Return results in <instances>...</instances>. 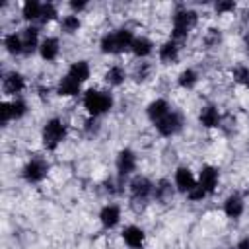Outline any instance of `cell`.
<instances>
[{
  "label": "cell",
  "mask_w": 249,
  "mask_h": 249,
  "mask_svg": "<svg viewBox=\"0 0 249 249\" xmlns=\"http://www.w3.org/2000/svg\"><path fill=\"white\" fill-rule=\"evenodd\" d=\"M136 35L128 27H119L113 31H107L99 39V51L103 54H123L130 51Z\"/></svg>",
  "instance_id": "1"
},
{
  "label": "cell",
  "mask_w": 249,
  "mask_h": 249,
  "mask_svg": "<svg viewBox=\"0 0 249 249\" xmlns=\"http://www.w3.org/2000/svg\"><path fill=\"white\" fill-rule=\"evenodd\" d=\"M82 105L89 117H103L115 107V97L107 89H97L89 88L82 93Z\"/></svg>",
  "instance_id": "2"
},
{
  "label": "cell",
  "mask_w": 249,
  "mask_h": 249,
  "mask_svg": "<svg viewBox=\"0 0 249 249\" xmlns=\"http://www.w3.org/2000/svg\"><path fill=\"white\" fill-rule=\"evenodd\" d=\"M198 23V14L193 8H179L171 16V37L173 41L181 43L183 39L189 37V33L196 27Z\"/></svg>",
  "instance_id": "3"
},
{
  "label": "cell",
  "mask_w": 249,
  "mask_h": 249,
  "mask_svg": "<svg viewBox=\"0 0 249 249\" xmlns=\"http://www.w3.org/2000/svg\"><path fill=\"white\" fill-rule=\"evenodd\" d=\"M66 134H68L66 123L60 117H51L45 121L41 128V144L47 152H54L66 140Z\"/></svg>",
  "instance_id": "4"
},
{
  "label": "cell",
  "mask_w": 249,
  "mask_h": 249,
  "mask_svg": "<svg viewBox=\"0 0 249 249\" xmlns=\"http://www.w3.org/2000/svg\"><path fill=\"white\" fill-rule=\"evenodd\" d=\"M183 126H185V117H183V113H181V111H173V109H171L161 121H158V123L154 124L156 132H158L160 136H163V138H171V136L179 134V132L183 130Z\"/></svg>",
  "instance_id": "5"
},
{
  "label": "cell",
  "mask_w": 249,
  "mask_h": 249,
  "mask_svg": "<svg viewBox=\"0 0 249 249\" xmlns=\"http://www.w3.org/2000/svg\"><path fill=\"white\" fill-rule=\"evenodd\" d=\"M49 175V161L43 158H31L23 167H21V177L29 185H39L47 179Z\"/></svg>",
  "instance_id": "6"
},
{
  "label": "cell",
  "mask_w": 249,
  "mask_h": 249,
  "mask_svg": "<svg viewBox=\"0 0 249 249\" xmlns=\"http://www.w3.org/2000/svg\"><path fill=\"white\" fill-rule=\"evenodd\" d=\"M154 185L148 177L144 175H134L132 181L128 183V193H130V198L134 202H146L148 198L154 196Z\"/></svg>",
  "instance_id": "7"
},
{
  "label": "cell",
  "mask_w": 249,
  "mask_h": 249,
  "mask_svg": "<svg viewBox=\"0 0 249 249\" xmlns=\"http://www.w3.org/2000/svg\"><path fill=\"white\" fill-rule=\"evenodd\" d=\"M138 167V156L134 150L130 148H123L119 150L117 158H115V169H117V175L119 177H128L136 171Z\"/></svg>",
  "instance_id": "8"
},
{
  "label": "cell",
  "mask_w": 249,
  "mask_h": 249,
  "mask_svg": "<svg viewBox=\"0 0 249 249\" xmlns=\"http://www.w3.org/2000/svg\"><path fill=\"white\" fill-rule=\"evenodd\" d=\"M198 185L208 193V195H214L218 191V185H220V169L216 165H202L198 169Z\"/></svg>",
  "instance_id": "9"
},
{
  "label": "cell",
  "mask_w": 249,
  "mask_h": 249,
  "mask_svg": "<svg viewBox=\"0 0 249 249\" xmlns=\"http://www.w3.org/2000/svg\"><path fill=\"white\" fill-rule=\"evenodd\" d=\"M27 88V82H25V76L21 72H8L4 74L2 78V91L4 95H10V97H19V93Z\"/></svg>",
  "instance_id": "10"
},
{
  "label": "cell",
  "mask_w": 249,
  "mask_h": 249,
  "mask_svg": "<svg viewBox=\"0 0 249 249\" xmlns=\"http://www.w3.org/2000/svg\"><path fill=\"white\" fill-rule=\"evenodd\" d=\"M196 183H198V179H196V175L193 173L191 167L179 165L175 169V173H173V185H175V191H179L181 195H187L193 187H196Z\"/></svg>",
  "instance_id": "11"
},
{
  "label": "cell",
  "mask_w": 249,
  "mask_h": 249,
  "mask_svg": "<svg viewBox=\"0 0 249 249\" xmlns=\"http://www.w3.org/2000/svg\"><path fill=\"white\" fill-rule=\"evenodd\" d=\"M97 218H99V224H101L105 230H113V228H117V226L121 224V218H123L121 206L115 204V202H107V204L101 206Z\"/></svg>",
  "instance_id": "12"
},
{
  "label": "cell",
  "mask_w": 249,
  "mask_h": 249,
  "mask_svg": "<svg viewBox=\"0 0 249 249\" xmlns=\"http://www.w3.org/2000/svg\"><path fill=\"white\" fill-rule=\"evenodd\" d=\"M121 237L124 241V245L128 249H144V243H146V231L136 226V224H128L123 228L121 231Z\"/></svg>",
  "instance_id": "13"
},
{
  "label": "cell",
  "mask_w": 249,
  "mask_h": 249,
  "mask_svg": "<svg viewBox=\"0 0 249 249\" xmlns=\"http://www.w3.org/2000/svg\"><path fill=\"white\" fill-rule=\"evenodd\" d=\"M222 208H224V214H226L230 220H239V218L243 216V212H245V200H243L241 195L233 193V195H228V196H226Z\"/></svg>",
  "instance_id": "14"
},
{
  "label": "cell",
  "mask_w": 249,
  "mask_h": 249,
  "mask_svg": "<svg viewBox=\"0 0 249 249\" xmlns=\"http://www.w3.org/2000/svg\"><path fill=\"white\" fill-rule=\"evenodd\" d=\"M179 54H181V47L173 39H167L158 47V58L161 64H175L179 60Z\"/></svg>",
  "instance_id": "15"
},
{
  "label": "cell",
  "mask_w": 249,
  "mask_h": 249,
  "mask_svg": "<svg viewBox=\"0 0 249 249\" xmlns=\"http://www.w3.org/2000/svg\"><path fill=\"white\" fill-rule=\"evenodd\" d=\"M19 35H21V43H23V54H33L35 51H39L43 39H39V29L35 25L23 27L19 31Z\"/></svg>",
  "instance_id": "16"
},
{
  "label": "cell",
  "mask_w": 249,
  "mask_h": 249,
  "mask_svg": "<svg viewBox=\"0 0 249 249\" xmlns=\"http://www.w3.org/2000/svg\"><path fill=\"white\" fill-rule=\"evenodd\" d=\"M169 111H171V105H169V101L163 99V97H156V99H152V101L146 105V117H148L154 124H156L158 121H161Z\"/></svg>",
  "instance_id": "17"
},
{
  "label": "cell",
  "mask_w": 249,
  "mask_h": 249,
  "mask_svg": "<svg viewBox=\"0 0 249 249\" xmlns=\"http://www.w3.org/2000/svg\"><path fill=\"white\" fill-rule=\"evenodd\" d=\"M39 56L45 62H54L60 56V41L58 37H45L39 47Z\"/></svg>",
  "instance_id": "18"
},
{
  "label": "cell",
  "mask_w": 249,
  "mask_h": 249,
  "mask_svg": "<svg viewBox=\"0 0 249 249\" xmlns=\"http://www.w3.org/2000/svg\"><path fill=\"white\" fill-rule=\"evenodd\" d=\"M198 123L204 126V128H218L220 123H222V115H220V109L216 105H204L198 113Z\"/></svg>",
  "instance_id": "19"
},
{
  "label": "cell",
  "mask_w": 249,
  "mask_h": 249,
  "mask_svg": "<svg viewBox=\"0 0 249 249\" xmlns=\"http://www.w3.org/2000/svg\"><path fill=\"white\" fill-rule=\"evenodd\" d=\"M66 76H70V78L76 80L78 84H84V82H88L89 76H91V66H89L88 60H82V58H80V60H74V62L68 66Z\"/></svg>",
  "instance_id": "20"
},
{
  "label": "cell",
  "mask_w": 249,
  "mask_h": 249,
  "mask_svg": "<svg viewBox=\"0 0 249 249\" xmlns=\"http://www.w3.org/2000/svg\"><path fill=\"white\" fill-rule=\"evenodd\" d=\"M154 41L150 39V37H144V35H140V37H136L134 39V43H132V47H130V53L138 58V60H146L152 53H154Z\"/></svg>",
  "instance_id": "21"
},
{
  "label": "cell",
  "mask_w": 249,
  "mask_h": 249,
  "mask_svg": "<svg viewBox=\"0 0 249 249\" xmlns=\"http://www.w3.org/2000/svg\"><path fill=\"white\" fill-rule=\"evenodd\" d=\"M126 78H128V74H126L124 66H121V64H111V66L105 70V74H103L105 84L111 86V88H119V86H123V84L126 82Z\"/></svg>",
  "instance_id": "22"
},
{
  "label": "cell",
  "mask_w": 249,
  "mask_h": 249,
  "mask_svg": "<svg viewBox=\"0 0 249 249\" xmlns=\"http://www.w3.org/2000/svg\"><path fill=\"white\" fill-rule=\"evenodd\" d=\"M82 93V84L72 80L70 76H62L56 84V95L60 97H76Z\"/></svg>",
  "instance_id": "23"
},
{
  "label": "cell",
  "mask_w": 249,
  "mask_h": 249,
  "mask_svg": "<svg viewBox=\"0 0 249 249\" xmlns=\"http://www.w3.org/2000/svg\"><path fill=\"white\" fill-rule=\"evenodd\" d=\"M41 14H43V2H37V0H27L23 2L21 6V16L27 23H35L39 21L41 23Z\"/></svg>",
  "instance_id": "24"
},
{
  "label": "cell",
  "mask_w": 249,
  "mask_h": 249,
  "mask_svg": "<svg viewBox=\"0 0 249 249\" xmlns=\"http://www.w3.org/2000/svg\"><path fill=\"white\" fill-rule=\"evenodd\" d=\"M2 43H4V49H6L8 54H12V56H19V54H23V43H21V35H19V31L6 33Z\"/></svg>",
  "instance_id": "25"
},
{
  "label": "cell",
  "mask_w": 249,
  "mask_h": 249,
  "mask_svg": "<svg viewBox=\"0 0 249 249\" xmlns=\"http://www.w3.org/2000/svg\"><path fill=\"white\" fill-rule=\"evenodd\" d=\"M198 80H200V76H198V72L195 68H185L177 76V86L183 88V89H193L198 84Z\"/></svg>",
  "instance_id": "26"
},
{
  "label": "cell",
  "mask_w": 249,
  "mask_h": 249,
  "mask_svg": "<svg viewBox=\"0 0 249 249\" xmlns=\"http://www.w3.org/2000/svg\"><path fill=\"white\" fill-rule=\"evenodd\" d=\"M173 189H175V185H171V181L160 179V181L154 185V198H156L158 202H165V200H169V198L173 196Z\"/></svg>",
  "instance_id": "27"
},
{
  "label": "cell",
  "mask_w": 249,
  "mask_h": 249,
  "mask_svg": "<svg viewBox=\"0 0 249 249\" xmlns=\"http://www.w3.org/2000/svg\"><path fill=\"white\" fill-rule=\"evenodd\" d=\"M80 27H82V19H80V16H76V14L62 16V19H60V29H62V33H66V35H74V33L80 31Z\"/></svg>",
  "instance_id": "28"
},
{
  "label": "cell",
  "mask_w": 249,
  "mask_h": 249,
  "mask_svg": "<svg viewBox=\"0 0 249 249\" xmlns=\"http://www.w3.org/2000/svg\"><path fill=\"white\" fill-rule=\"evenodd\" d=\"M231 78H233V82H237L239 86H245V88H249V66L247 64H235L233 68H231Z\"/></svg>",
  "instance_id": "29"
},
{
  "label": "cell",
  "mask_w": 249,
  "mask_h": 249,
  "mask_svg": "<svg viewBox=\"0 0 249 249\" xmlns=\"http://www.w3.org/2000/svg\"><path fill=\"white\" fill-rule=\"evenodd\" d=\"M10 103H12V117H14V121H19V119H23L29 113V105H27V101L23 97H14Z\"/></svg>",
  "instance_id": "30"
},
{
  "label": "cell",
  "mask_w": 249,
  "mask_h": 249,
  "mask_svg": "<svg viewBox=\"0 0 249 249\" xmlns=\"http://www.w3.org/2000/svg\"><path fill=\"white\" fill-rule=\"evenodd\" d=\"M58 18V8L53 2H45L43 4V14H41V23H51Z\"/></svg>",
  "instance_id": "31"
},
{
  "label": "cell",
  "mask_w": 249,
  "mask_h": 249,
  "mask_svg": "<svg viewBox=\"0 0 249 249\" xmlns=\"http://www.w3.org/2000/svg\"><path fill=\"white\" fill-rule=\"evenodd\" d=\"M235 8H237V4H235V2H231V0H220V2H216V4H214V12H216L218 16L233 14V12H235Z\"/></svg>",
  "instance_id": "32"
},
{
  "label": "cell",
  "mask_w": 249,
  "mask_h": 249,
  "mask_svg": "<svg viewBox=\"0 0 249 249\" xmlns=\"http://www.w3.org/2000/svg\"><path fill=\"white\" fill-rule=\"evenodd\" d=\"M150 74H152L150 62H140L136 66V70H134V82H146L150 78Z\"/></svg>",
  "instance_id": "33"
},
{
  "label": "cell",
  "mask_w": 249,
  "mask_h": 249,
  "mask_svg": "<svg viewBox=\"0 0 249 249\" xmlns=\"http://www.w3.org/2000/svg\"><path fill=\"white\" fill-rule=\"evenodd\" d=\"M10 121H14V117H12V103L8 99H4L0 103V124L2 126H8Z\"/></svg>",
  "instance_id": "34"
},
{
  "label": "cell",
  "mask_w": 249,
  "mask_h": 249,
  "mask_svg": "<svg viewBox=\"0 0 249 249\" xmlns=\"http://www.w3.org/2000/svg\"><path fill=\"white\" fill-rule=\"evenodd\" d=\"M206 196H208V193H206L198 183H196V187H193V189L187 193V198H189L191 202H202Z\"/></svg>",
  "instance_id": "35"
},
{
  "label": "cell",
  "mask_w": 249,
  "mask_h": 249,
  "mask_svg": "<svg viewBox=\"0 0 249 249\" xmlns=\"http://www.w3.org/2000/svg\"><path fill=\"white\" fill-rule=\"evenodd\" d=\"M220 41H222V33H220V29H208V31H206V35H204V43H206L208 47H218Z\"/></svg>",
  "instance_id": "36"
},
{
  "label": "cell",
  "mask_w": 249,
  "mask_h": 249,
  "mask_svg": "<svg viewBox=\"0 0 249 249\" xmlns=\"http://www.w3.org/2000/svg\"><path fill=\"white\" fill-rule=\"evenodd\" d=\"M84 130H86L88 134H97V132H99V119L88 115V119H86V123H84Z\"/></svg>",
  "instance_id": "37"
},
{
  "label": "cell",
  "mask_w": 249,
  "mask_h": 249,
  "mask_svg": "<svg viewBox=\"0 0 249 249\" xmlns=\"http://www.w3.org/2000/svg\"><path fill=\"white\" fill-rule=\"evenodd\" d=\"M68 6H70V10H72V14H80V12H84L86 8H88V2H84V0H72V2H68Z\"/></svg>",
  "instance_id": "38"
},
{
  "label": "cell",
  "mask_w": 249,
  "mask_h": 249,
  "mask_svg": "<svg viewBox=\"0 0 249 249\" xmlns=\"http://www.w3.org/2000/svg\"><path fill=\"white\" fill-rule=\"evenodd\" d=\"M235 249H249V237H241L235 245Z\"/></svg>",
  "instance_id": "39"
},
{
  "label": "cell",
  "mask_w": 249,
  "mask_h": 249,
  "mask_svg": "<svg viewBox=\"0 0 249 249\" xmlns=\"http://www.w3.org/2000/svg\"><path fill=\"white\" fill-rule=\"evenodd\" d=\"M243 45H245V49L249 51V29H247L245 35H243Z\"/></svg>",
  "instance_id": "40"
}]
</instances>
